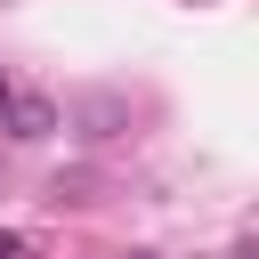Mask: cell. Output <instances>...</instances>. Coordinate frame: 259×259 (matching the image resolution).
I'll return each mask as SVG.
<instances>
[{"label": "cell", "instance_id": "cell-1", "mask_svg": "<svg viewBox=\"0 0 259 259\" xmlns=\"http://www.w3.org/2000/svg\"><path fill=\"white\" fill-rule=\"evenodd\" d=\"M16 146H40V138H57V105L40 97V89H16L8 97V121H0Z\"/></svg>", "mask_w": 259, "mask_h": 259}, {"label": "cell", "instance_id": "cell-2", "mask_svg": "<svg viewBox=\"0 0 259 259\" xmlns=\"http://www.w3.org/2000/svg\"><path fill=\"white\" fill-rule=\"evenodd\" d=\"M0 259H24V235H8V227H0Z\"/></svg>", "mask_w": 259, "mask_h": 259}, {"label": "cell", "instance_id": "cell-3", "mask_svg": "<svg viewBox=\"0 0 259 259\" xmlns=\"http://www.w3.org/2000/svg\"><path fill=\"white\" fill-rule=\"evenodd\" d=\"M8 97H16V81H8V73H0V121H8Z\"/></svg>", "mask_w": 259, "mask_h": 259}, {"label": "cell", "instance_id": "cell-4", "mask_svg": "<svg viewBox=\"0 0 259 259\" xmlns=\"http://www.w3.org/2000/svg\"><path fill=\"white\" fill-rule=\"evenodd\" d=\"M227 259H251V243H235V251H227Z\"/></svg>", "mask_w": 259, "mask_h": 259}, {"label": "cell", "instance_id": "cell-5", "mask_svg": "<svg viewBox=\"0 0 259 259\" xmlns=\"http://www.w3.org/2000/svg\"><path fill=\"white\" fill-rule=\"evenodd\" d=\"M138 259H154V251H138Z\"/></svg>", "mask_w": 259, "mask_h": 259}]
</instances>
